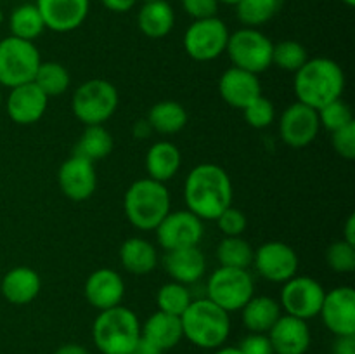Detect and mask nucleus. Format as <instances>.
Masks as SVG:
<instances>
[{
	"label": "nucleus",
	"mask_w": 355,
	"mask_h": 354,
	"mask_svg": "<svg viewBox=\"0 0 355 354\" xmlns=\"http://www.w3.org/2000/svg\"><path fill=\"white\" fill-rule=\"evenodd\" d=\"M187 210L203 221H215L222 210L232 205V183L229 174L215 163H200L184 183Z\"/></svg>",
	"instance_id": "nucleus-1"
},
{
	"label": "nucleus",
	"mask_w": 355,
	"mask_h": 354,
	"mask_svg": "<svg viewBox=\"0 0 355 354\" xmlns=\"http://www.w3.org/2000/svg\"><path fill=\"white\" fill-rule=\"evenodd\" d=\"M345 89V73L342 66L328 58L307 59L295 71L293 90L298 103L321 110L331 101L340 99Z\"/></svg>",
	"instance_id": "nucleus-2"
},
{
	"label": "nucleus",
	"mask_w": 355,
	"mask_h": 354,
	"mask_svg": "<svg viewBox=\"0 0 355 354\" xmlns=\"http://www.w3.org/2000/svg\"><path fill=\"white\" fill-rule=\"evenodd\" d=\"M180 323L184 339L201 349H218L231 333L229 312L207 297L191 301L189 307L180 316Z\"/></svg>",
	"instance_id": "nucleus-3"
},
{
	"label": "nucleus",
	"mask_w": 355,
	"mask_h": 354,
	"mask_svg": "<svg viewBox=\"0 0 355 354\" xmlns=\"http://www.w3.org/2000/svg\"><path fill=\"white\" fill-rule=\"evenodd\" d=\"M92 339L101 354H132L141 339V321L121 304L104 309L94 319Z\"/></svg>",
	"instance_id": "nucleus-4"
},
{
	"label": "nucleus",
	"mask_w": 355,
	"mask_h": 354,
	"mask_svg": "<svg viewBox=\"0 0 355 354\" xmlns=\"http://www.w3.org/2000/svg\"><path fill=\"white\" fill-rule=\"evenodd\" d=\"M128 222L141 231H155L170 212V193L163 183L146 177L128 186L123 198Z\"/></svg>",
	"instance_id": "nucleus-5"
},
{
	"label": "nucleus",
	"mask_w": 355,
	"mask_h": 354,
	"mask_svg": "<svg viewBox=\"0 0 355 354\" xmlns=\"http://www.w3.org/2000/svg\"><path fill=\"white\" fill-rule=\"evenodd\" d=\"M120 96L116 87L104 78L83 82L75 90L71 99L73 115L83 125H103L116 111Z\"/></svg>",
	"instance_id": "nucleus-6"
},
{
	"label": "nucleus",
	"mask_w": 355,
	"mask_h": 354,
	"mask_svg": "<svg viewBox=\"0 0 355 354\" xmlns=\"http://www.w3.org/2000/svg\"><path fill=\"white\" fill-rule=\"evenodd\" d=\"M40 52L33 42L7 37L0 40V85L12 87L35 80L40 66Z\"/></svg>",
	"instance_id": "nucleus-7"
},
{
	"label": "nucleus",
	"mask_w": 355,
	"mask_h": 354,
	"mask_svg": "<svg viewBox=\"0 0 355 354\" xmlns=\"http://www.w3.org/2000/svg\"><path fill=\"white\" fill-rule=\"evenodd\" d=\"M274 44L259 28H239L229 35L227 52L232 65L250 73H259L272 66Z\"/></svg>",
	"instance_id": "nucleus-8"
},
{
	"label": "nucleus",
	"mask_w": 355,
	"mask_h": 354,
	"mask_svg": "<svg viewBox=\"0 0 355 354\" xmlns=\"http://www.w3.org/2000/svg\"><path fill=\"white\" fill-rule=\"evenodd\" d=\"M253 278L248 269L220 266L207 281V298L227 312L241 311L253 297Z\"/></svg>",
	"instance_id": "nucleus-9"
},
{
	"label": "nucleus",
	"mask_w": 355,
	"mask_h": 354,
	"mask_svg": "<svg viewBox=\"0 0 355 354\" xmlns=\"http://www.w3.org/2000/svg\"><path fill=\"white\" fill-rule=\"evenodd\" d=\"M229 35L227 24L220 17L196 19L184 33V51L194 61H214L225 52Z\"/></svg>",
	"instance_id": "nucleus-10"
},
{
	"label": "nucleus",
	"mask_w": 355,
	"mask_h": 354,
	"mask_svg": "<svg viewBox=\"0 0 355 354\" xmlns=\"http://www.w3.org/2000/svg\"><path fill=\"white\" fill-rule=\"evenodd\" d=\"M324 295L326 290L318 280L295 274L291 280L283 283L279 305L286 311V314L309 321L319 316Z\"/></svg>",
	"instance_id": "nucleus-11"
},
{
	"label": "nucleus",
	"mask_w": 355,
	"mask_h": 354,
	"mask_svg": "<svg viewBox=\"0 0 355 354\" xmlns=\"http://www.w3.org/2000/svg\"><path fill=\"white\" fill-rule=\"evenodd\" d=\"M155 231L156 239L165 252L198 246L205 235L203 221L189 210L168 212Z\"/></svg>",
	"instance_id": "nucleus-12"
},
{
	"label": "nucleus",
	"mask_w": 355,
	"mask_h": 354,
	"mask_svg": "<svg viewBox=\"0 0 355 354\" xmlns=\"http://www.w3.org/2000/svg\"><path fill=\"white\" fill-rule=\"evenodd\" d=\"M253 266L267 281L284 283L298 273V255L284 242H267L253 252Z\"/></svg>",
	"instance_id": "nucleus-13"
},
{
	"label": "nucleus",
	"mask_w": 355,
	"mask_h": 354,
	"mask_svg": "<svg viewBox=\"0 0 355 354\" xmlns=\"http://www.w3.org/2000/svg\"><path fill=\"white\" fill-rule=\"evenodd\" d=\"M318 110L304 103H293L283 111L279 118V135L284 144L291 148H305L319 134Z\"/></svg>",
	"instance_id": "nucleus-14"
},
{
	"label": "nucleus",
	"mask_w": 355,
	"mask_h": 354,
	"mask_svg": "<svg viewBox=\"0 0 355 354\" xmlns=\"http://www.w3.org/2000/svg\"><path fill=\"white\" fill-rule=\"evenodd\" d=\"M326 328L336 337L355 335V292L350 287H336L326 292L319 311Z\"/></svg>",
	"instance_id": "nucleus-15"
},
{
	"label": "nucleus",
	"mask_w": 355,
	"mask_h": 354,
	"mask_svg": "<svg viewBox=\"0 0 355 354\" xmlns=\"http://www.w3.org/2000/svg\"><path fill=\"white\" fill-rule=\"evenodd\" d=\"M58 183L62 194L73 201H83L90 198L97 186V174L94 163L73 155L59 167Z\"/></svg>",
	"instance_id": "nucleus-16"
},
{
	"label": "nucleus",
	"mask_w": 355,
	"mask_h": 354,
	"mask_svg": "<svg viewBox=\"0 0 355 354\" xmlns=\"http://www.w3.org/2000/svg\"><path fill=\"white\" fill-rule=\"evenodd\" d=\"M45 28L55 33H68L82 26L89 16V0H37Z\"/></svg>",
	"instance_id": "nucleus-17"
},
{
	"label": "nucleus",
	"mask_w": 355,
	"mask_h": 354,
	"mask_svg": "<svg viewBox=\"0 0 355 354\" xmlns=\"http://www.w3.org/2000/svg\"><path fill=\"white\" fill-rule=\"evenodd\" d=\"M49 97L38 89L35 82L12 87L6 101V110L10 120L17 125H33L44 117Z\"/></svg>",
	"instance_id": "nucleus-18"
},
{
	"label": "nucleus",
	"mask_w": 355,
	"mask_h": 354,
	"mask_svg": "<svg viewBox=\"0 0 355 354\" xmlns=\"http://www.w3.org/2000/svg\"><path fill=\"white\" fill-rule=\"evenodd\" d=\"M87 302L92 307L104 311V309L116 307L121 304L125 295V283L120 273L110 267H101L89 274L83 287Z\"/></svg>",
	"instance_id": "nucleus-19"
},
{
	"label": "nucleus",
	"mask_w": 355,
	"mask_h": 354,
	"mask_svg": "<svg viewBox=\"0 0 355 354\" xmlns=\"http://www.w3.org/2000/svg\"><path fill=\"white\" fill-rule=\"evenodd\" d=\"M274 354H305L311 346V330L307 321L290 314H281L267 333Z\"/></svg>",
	"instance_id": "nucleus-20"
},
{
	"label": "nucleus",
	"mask_w": 355,
	"mask_h": 354,
	"mask_svg": "<svg viewBox=\"0 0 355 354\" xmlns=\"http://www.w3.org/2000/svg\"><path fill=\"white\" fill-rule=\"evenodd\" d=\"M218 92L225 103L231 104L232 108L243 110L250 101L262 96V85L255 73L232 66L222 73L218 80Z\"/></svg>",
	"instance_id": "nucleus-21"
},
{
	"label": "nucleus",
	"mask_w": 355,
	"mask_h": 354,
	"mask_svg": "<svg viewBox=\"0 0 355 354\" xmlns=\"http://www.w3.org/2000/svg\"><path fill=\"white\" fill-rule=\"evenodd\" d=\"M163 266L170 274L172 281L182 285H193L203 278L207 271V259L198 246L177 248L165 252Z\"/></svg>",
	"instance_id": "nucleus-22"
},
{
	"label": "nucleus",
	"mask_w": 355,
	"mask_h": 354,
	"mask_svg": "<svg viewBox=\"0 0 355 354\" xmlns=\"http://www.w3.org/2000/svg\"><path fill=\"white\" fill-rule=\"evenodd\" d=\"M42 290L40 274L28 266H17L0 278V294L14 305H26Z\"/></svg>",
	"instance_id": "nucleus-23"
},
{
	"label": "nucleus",
	"mask_w": 355,
	"mask_h": 354,
	"mask_svg": "<svg viewBox=\"0 0 355 354\" xmlns=\"http://www.w3.org/2000/svg\"><path fill=\"white\" fill-rule=\"evenodd\" d=\"M141 337H144L149 342L155 344L156 347H159L163 353L172 349L184 339L180 316L166 314V312L162 311L153 312L146 319L144 325H141Z\"/></svg>",
	"instance_id": "nucleus-24"
},
{
	"label": "nucleus",
	"mask_w": 355,
	"mask_h": 354,
	"mask_svg": "<svg viewBox=\"0 0 355 354\" xmlns=\"http://www.w3.org/2000/svg\"><path fill=\"white\" fill-rule=\"evenodd\" d=\"M180 163H182V155H180L179 148L170 141L155 142L146 155L148 176L163 184L175 177L180 169Z\"/></svg>",
	"instance_id": "nucleus-25"
},
{
	"label": "nucleus",
	"mask_w": 355,
	"mask_h": 354,
	"mask_svg": "<svg viewBox=\"0 0 355 354\" xmlns=\"http://www.w3.org/2000/svg\"><path fill=\"white\" fill-rule=\"evenodd\" d=\"M281 316V305L267 295H253L241 309L243 325L250 333H269Z\"/></svg>",
	"instance_id": "nucleus-26"
},
{
	"label": "nucleus",
	"mask_w": 355,
	"mask_h": 354,
	"mask_svg": "<svg viewBox=\"0 0 355 354\" xmlns=\"http://www.w3.org/2000/svg\"><path fill=\"white\" fill-rule=\"evenodd\" d=\"M139 30L148 38H163L175 24V12L166 0H151L142 3L137 14Z\"/></svg>",
	"instance_id": "nucleus-27"
},
{
	"label": "nucleus",
	"mask_w": 355,
	"mask_h": 354,
	"mask_svg": "<svg viewBox=\"0 0 355 354\" xmlns=\"http://www.w3.org/2000/svg\"><path fill=\"white\" fill-rule=\"evenodd\" d=\"M120 262L125 271L135 276L151 273L158 264V252L151 242L144 238H128L120 246Z\"/></svg>",
	"instance_id": "nucleus-28"
},
{
	"label": "nucleus",
	"mask_w": 355,
	"mask_h": 354,
	"mask_svg": "<svg viewBox=\"0 0 355 354\" xmlns=\"http://www.w3.org/2000/svg\"><path fill=\"white\" fill-rule=\"evenodd\" d=\"M187 111L177 101H159L149 110L148 121L153 132L158 134H177L187 125Z\"/></svg>",
	"instance_id": "nucleus-29"
},
{
	"label": "nucleus",
	"mask_w": 355,
	"mask_h": 354,
	"mask_svg": "<svg viewBox=\"0 0 355 354\" xmlns=\"http://www.w3.org/2000/svg\"><path fill=\"white\" fill-rule=\"evenodd\" d=\"M113 135L107 128H104V125H87L82 137L76 142L73 155H78L94 163L106 158L113 151Z\"/></svg>",
	"instance_id": "nucleus-30"
},
{
	"label": "nucleus",
	"mask_w": 355,
	"mask_h": 354,
	"mask_svg": "<svg viewBox=\"0 0 355 354\" xmlns=\"http://www.w3.org/2000/svg\"><path fill=\"white\" fill-rule=\"evenodd\" d=\"M9 28L12 37L35 42V38L44 33L45 23L35 3H23L10 12Z\"/></svg>",
	"instance_id": "nucleus-31"
},
{
	"label": "nucleus",
	"mask_w": 355,
	"mask_h": 354,
	"mask_svg": "<svg viewBox=\"0 0 355 354\" xmlns=\"http://www.w3.org/2000/svg\"><path fill=\"white\" fill-rule=\"evenodd\" d=\"M33 82L51 99V97H58L68 90L69 83H71V76H69V71L61 62L45 61L40 62V66H38Z\"/></svg>",
	"instance_id": "nucleus-32"
},
{
	"label": "nucleus",
	"mask_w": 355,
	"mask_h": 354,
	"mask_svg": "<svg viewBox=\"0 0 355 354\" xmlns=\"http://www.w3.org/2000/svg\"><path fill=\"white\" fill-rule=\"evenodd\" d=\"M253 246L241 236H225L217 246V260L224 267L248 269L253 262Z\"/></svg>",
	"instance_id": "nucleus-33"
},
{
	"label": "nucleus",
	"mask_w": 355,
	"mask_h": 354,
	"mask_svg": "<svg viewBox=\"0 0 355 354\" xmlns=\"http://www.w3.org/2000/svg\"><path fill=\"white\" fill-rule=\"evenodd\" d=\"M234 7L238 19L246 28H259L279 12L281 0H241Z\"/></svg>",
	"instance_id": "nucleus-34"
},
{
	"label": "nucleus",
	"mask_w": 355,
	"mask_h": 354,
	"mask_svg": "<svg viewBox=\"0 0 355 354\" xmlns=\"http://www.w3.org/2000/svg\"><path fill=\"white\" fill-rule=\"evenodd\" d=\"M191 292L187 285L177 283V281H170L159 287L158 294H156V305L158 311L166 312L172 316H182V312L189 307Z\"/></svg>",
	"instance_id": "nucleus-35"
},
{
	"label": "nucleus",
	"mask_w": 355,
	"mask_h": 354,
	"mask_svg": "<svg viewBox=\"0 0 355 354\" xmlns=\"http://www.w3.org/2000/svg\"><path fill=\"white\" fill-rule=\"evenodd\" d=\"M307 59V49L300 42L283 40L279 44H274L272 65H276L283 71H298Z\"/></svg>",
	"instance_id": "nucleus-36"
},
{
	"label": "nucleus",
	"mask_w": 355,
	"mask_h": 354,
	"mask_svg": "<svg viewBox=\"0 0 355 354\" xmlns=\"http://www.w3.org/2000/svg\"><path fill=\"white\" fill-rule=\"evenodd\" d=\"M318 117L321 127L329 132L338 130V128L355 121L352 110H350V106L342 99V97L331 101V103H328L326 106H322L321 110H318Z\"/></svg>",
	"instance_id": "nucleus-37"
},
{
	"label": "nucleus",
	"mask_w": 355,
	"mask_h": 354,
	"mask_svg": "<svg viewBox=\"0 0 355 354\" xmlns=\"http://www.w3.org/2000/svg\"><path fill=\"white\" fill-rule=\"evenodd\" d=\"M326 262L335 273H352L355 271V245L345 239L333 242L326 250Z\"/></svg>",
	"instance_id": "nucleus-38"
},
{
	"label": "nucleus",
	"mask_w": 355,
	"mask_h": 354,
	"mask_svg": "<svg viewBox=\"0 0 355 354\" xmlns=\"http://www.w3.org/2000/svg\"><path fill=\"white\" fill-rule=\"evenodd\" d=\"M243 113H245V120L250 127L266 128L274 121L276 110H274L272 101L263 96H259L243 108Z\"/></svg>",
	"instance_id": "nucleus-39"
},
{
	"label": "nucleus",
	"mask_w": 355,
	"mask_h": 354,
	"mask_svg": "<svg viewBox=\"0 0 355 354\" xmlns=\"http://www.w3.org/2000/svg\"><path fill=\"white\" fill-rule=\"evenodd\" d=\"M215 221H217L218 229L224 233V236H241L245 233L246 226H248L245 212L232 207V205L222 210Z\"/></svg>",
	"instance_id": "nucleus-40"
},
{
	"label": "nucleus",
	"mask_w": 355,
	"mask_h": 354,
	"mask_svg": "<svg viewBox=\"0 0 355 354\" xmlns=\"http://www.w3.org/2000/svg\"><path fill=\"white\" fill-rule=\"evenodd\" d=\"M331 142L335 151L342 158L354 160L355 158V121L331 132Z\"/></svg>",
	"instance_id": "nucleus-41"
},
{
	"label": "nucleus",
	"mask_w": 355,
	"mask_h": 354,
	"mask_svg": "<svg viewBox=\"0 0 355 354\" xmlns=\"http://www.w3.org/2000/svg\"><path fill=\"white\" fill-rule=\"evenodd\" d=\"M180 3L184 12L194 21L215 17L218 12V0H180Z\"/></svg>",
	"instance_id": "nucleus-42"
},
{
	"label": "nucleus",
	"mask_w": 355,
	"mask_h": 354,
	"mask_svg": "<svg viewBox=\"0 0 355 354\" xmlns=\"http://www.w3.org/2000/svg\"><path fill=\"white\" fill-rule=\"evenodd\" d=\"M238 349L243 354H274L272 344H270L267 333H248L239 342Z\"/></svg>",
	"instance_id": "nucleus-43"
},
{
	"label": "nucleus",
	"mask_w": 355,
	"mask_h": 354,
	"mask_svg": "<svg viewBox=\"0 0 355 354\" xmlns=\"http://www.w3.org/2000/svg\"><path fill=\"white\" fill-rule=\"evenodd\" d=\"M333 354H355V335L336 337Z\"/></svg>",
	"instance_id": "nucleus-44"
},
{
	"label": "nucleus",
	"mask_w": 355,
	"mask_h": 354,
	"mask_svg": "<svg viewBox=\"0 0 355 354\" xmlns=\"http://www.w3.org/2000/svg\"><path fill=\"white\" fill-rule=\"evenodd\" d=\"M101 3L111 12H128L130 9H134L137 0H101Z\"/></svg>",
	"instance_id": "nucleus-45"
},
{
	"label": "nucleus",
	"mask_w": 355,
	"mask_h": 354,
	"mask_svg": "<svg viewBox=\"0 0 355 354\" xmlns=\"http://www.w3.org/2000/svg\"><path fill=\"white\" fill-rule=\"evenodd\" d=\"M132 354H163V351L159 349V347H156L153 342H149L148 339L141 337V339H139V342L135 344L134 353Z\"/></svg>",
	"instance_id": "nucleus-46"
},
{
	"label": "nucleus",
	"mask_w": 355,
	"mask_h": 354,
	"mask_svg": "<svg viewBox=\"0 0 355 354\" xmlns=\"http://www.w3.org/2000/svg\"><path fill=\"white\" fill-rule=\"evenodd\" d=\"M54 354H89V351H87V347L80 346V344H62V346H59L58 349L54 351Z\"/></svg>",
	"instance_id": "nucleus-47"
},
{
	"label": "nucleus",
	"mask_w": 355,
	"mask_h": 354,
	"mask_svg": "<svg viewBox=\"0 0 355 354\" xmlns=\"http://www.w3.org/2000/svg\"><path fill=\"white\" fill-rule=\"evenodd\" d=\"M342 239L349 242L350 245H355V214H350L349 219H347Z\"/></svg>",
	"instance_id": "nucleus-48"
},
{
	"label": "nucleus",
	"mask_w": 355,
	"mask_h": 354,
	"mask_svg": "<svg viewBox=\"0 0 355 354\" xmlns=\"http://www.w3.org/2000/svg\"><path fill=\"white\" fill-rule=\"evenodd\" d=\"M132 132H134L135 137L144 139V137H149V134L153 132V128H151V125H149L148 120H139L137 124L134 125V128H132Z\"/></svg>",
	"instance_id": "nucleus-49"
},
{
	"label": "nucleus",
	"mask_w": 355,
	"mask_h": 354,
	"mask_svg": "<svg viewBox=\"0 0 355 354\" xmlns=\"http://www.w3.org/2000/svg\"><path fill=\"white\" fill-rule=\"evenodd\" d=\"M214 354H243L238 347H231V346H222L218 349H215Z\"/></svg>",
	"instance_id": "nucleus-50"
},
{
	"label": "nucleus",
	"mask_w": 355,
	"mask_h": 354,
	"mask_svg": "<svg viewBox=\"0 0 355 354\" xmlns=\"http://www.w3.org/2000/svg\"><path fill=\"white\" fill-rule=\"evenodd\" d=\"M241 0H218V3H227V6H238Z\"/></svg>",
	"instance_id": "nucleus-51"
},
{
	"label": "nucleus",
	"mask_w": 355,
	"mask_h": 354,
	"mask_svg": "<svg viewBox=\"0 0 355 354\" xmlns=\"http://www.w3.org/2000/svg\"><path fill=\"white\" fill-rule=\"evenodd\" d=\"M343 3H345V6H349V7H354L355 6V0H342Z\"/></svg>",
	"instance_id": "nucleus-52"
},
{
	"label": "nucleus",
	"mask_w": 355,
	"mask_h": 354,
	"mask_svg": "<svg viewBox=\"0 0 355 354\" xmlns=\"http://www.w3.org/2000/svg\"><path fill=\"white\" fill-rule=\"evenodd\" d=\"M3 23V12H2V9H0V24Z\"/></svg>",
	"instance_id": "nucleus-53"
},
{
	"label": "nucleus",
	"mask_w": 355,
	"mask_h": 354,
	"mask_svg": "<svg viewBox=\"0 0 355 354\" xmlns=\"http://www.w3.org/2000/svg\"><path fill=\"white\" fill-rule=\"evenodd\" d=\"M0 108H2V92H0Z\"/></svg>",
	"instance_id": "nucleus-54"
},
{
	"label": "nucleus",
	"mask_w": 355,
	"mask_h": 354,
	"mask_svg": "<svg viewBox=\"0 0 355 354\" xmlns=\"http://www.w3.org/2000/svg\"><path fill=\"white\" fill-rule=\"evenodd\" d=\"M144 2H151V0H144Z\"/></svg>",
	"instance_id": "nucleus-55"
}]
</instances>
